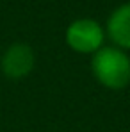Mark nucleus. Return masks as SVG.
I'll use <instances>...</instances> for the list:
<instances>
[{
	"mask_svg": "<svg viewBox=\"0 0 130 132\" xmlns=\"http://www.w3.org/2000/svg\"><path fill=\"white\" fill-rule=\"evenodd\" d=\"M36 66V52L27 43L9 45L2 57H0V70L7 79L20 80L32 73Z\"/></svg>",
	"mask_w": 130,
	"mask_h": 132,
	"instance_id": "nucleus-3",
	"label": "nucleus"
},
{
	"mask_svg": "<svg viewBox=\"0 0 130 132\" xmlns=\"http://www.w3.org/2000/svg\"><path fill=\"white\" fill-rule=\"evenodd\" d=\"M64 39L70 50L80 55H93L105 46V27L94 18H77L66 27Z\"/></svg>",
	"mask_w": 130,
	"mask_h": 132,
	"instance_id": "nucleus-2",
	"label": "nucleus"
},
{
	"mask_svg": "<svg viewBox=\"0 0 130 132\" xmlns=\"http://www.w3.org/2000/svg\"><path fill=\"white\" fill-rule=\"evenodd\" d=\"M91 71L100 86L112 91L125 89L130 84V55L128 52L105 45L91 55Z\"/></svg>",
	"mask_w": 130,
	"mask_h": 132,
	"instance_id": "nucleus-1",
	"label": "nucleus"
},
{
	"mask_svg": "<svg viewBox=\"0 0 130 132\" xmlns=\"http://www.w3.org/2000/svg\"><path fill=\"white\" fill-rule=\"evenodd\" d=\"M103 27L112 46L130 52V2H123L114 7Z\"/></svg>",
	"mask_w": 130,
	"mask_h": 132,
	"instance_id": "nucleus-4",
	"label": "nucleus"
}]
</instances>
